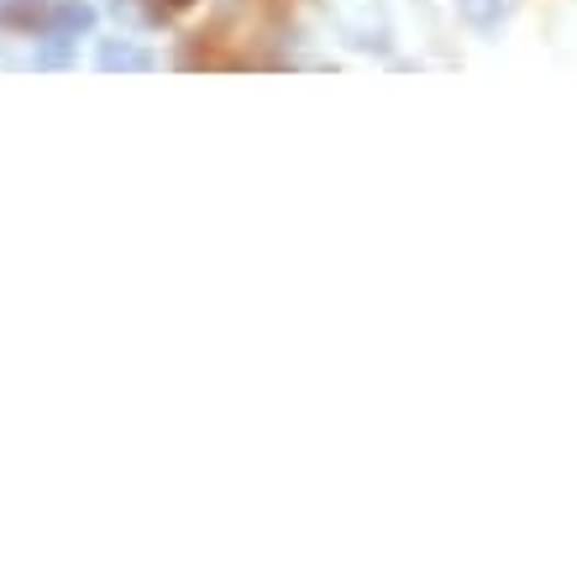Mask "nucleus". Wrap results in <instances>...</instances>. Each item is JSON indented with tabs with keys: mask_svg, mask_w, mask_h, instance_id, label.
Listing matches in <instances>:
<instances>
[{
	"mask_svg": "<svg viewBox=\"0 0 577 572\" xmlns=\"http://www.w3.org/2000/svg\"><path fill=\"white\" fill-rule=\"evenodd\" d=\"M90 26H95V5H84V0H58V5H53V32L79 37V32H90Z\"/></svg>",
	"mask_w": 577,
	"mask_h": 572,
	"instance_id": "7ed1b4c3",
	"label": "nucleus"
},
{
	"mask_svg": "<svg viewBox=\"0 0 577 572\" xmlns=\"http://www.w3.org/2000/svg\"><path fill=\"white\" fill-rule=\"evenodd\" d=\"M337 22H341V37H347L352 48H362V53H384L388 48V26H384V16H378L373 5H362V11H341Z\"/></svg>",
	"mask_w": 577,
	"mask_h": 572,
	"instance_id": "f257e3e1",
	"label": "nucleus"
},
{
	"mask_svg": "<svg viewBox=\"0 0 577 572\" xmlns=\"http://www.w3.org/2000/svg\"><path fill=\"white\" fill-rule=\"evenodd\" d=\"M111 11L126 16V22H137V16H143V0H111Z\"/></svg>",
	"mask_w": 577,
	"mask_h": 572,
	"instance_id": "0eeeda50",
	"label": "nucleus"
},
{
	"mask_svg": "<svg viewBox=\"0 0 577 572\" xmlns=\"http://www.w3.org/2000/svg\"><path fill=\"white\" fill-rule=\"evenodd\" d=\"M194 0H143V16H152V22H173L179 11H190Z\"/></svg>",
	"mask_w": 577,
	"mask_h": 572,
	"instance_id": "423d86ee",
	"label": "nucleus"
},
{
	"mask_svg": "<svg viewBox=\"0 0 577 572\" xmlns=\"http://www.w3.org/2000/svg\"><path fill=\"white\" fill-rule=\"evenodd\" d=\"M105 74H147L152 69V53L147 48H132V43H105L95 58Z\"/></svg>",
	"mask_w": 577,
	"mask_h": 572,
	"instance_id": "f03ea898",
	"label": "nucleus"
},
{
	"mask_svg": "<svg viewBox=\"0 0 577 572\" xmlns=\"http://www.w3.org/2000/svg\"><path fill=\"white\" fill-rule=\"evenodd\" d=\"M32 64H37V69H69V64H73V37H64V32L43 37L37 53H32Z\"/></svg>",
	"mask_w": 577,
	"mask_h": 572,
	"instance_id": "39448f33",
	"label": "nucleus"
},
{
	"mask_svg": "<svg viewBox=\"0 0 577 572\" xmlns=\"http://www.w3.org/2000/svg\"><path fill=\"white\" fill-rule=\"evenodd\" d=\"M509 5H514V0H457V11L467 26H499L509 16Z\"/></svg>",
	"mask_w": 577,
	"mask_h": 572,
	"instance_id": "20e7f679",
	"label": "nucleus"
}]
</instances>
